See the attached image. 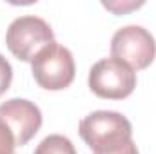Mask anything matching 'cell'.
Here are the masks:
<instances>
[{
    "label": "cell",
    "instance_id": "cell-1",
    "mask_svg": "<svg viewBox=\"0 0 156 154\" xmlns=\"http://www.w3.org/2000/svg\"><path fill=\"white\" fill-rule=\"evenodd\" d=\"M78 132L93 154L115 152L133 142L131 121L116 111H94L87 114L82 118Z\"/></svg>",
    "mask_w": 156,
    "mask_h": 154
},
{
    "label": "cell",
    "instance_id": "cell-2",
    "mask_svg": "<svg viewBox=\"0 0 156 154\" xmlns=\"http://www.w3.org/2000/svg\"><path fill=\"white\" fill-rule=\"evenodd\" d=\"M75 71L73 53L58 42H51L31 62L35 82L47 91H62L69 87L75 80Z\"/></svg>",
    "mask_w": 156,
    "mask_h": 154
},
{
    "label": "cell",
    "instance_id": "cell-3",
    "mask_svg": "<svg viewBox=\"0 0 156 154\" xmlns=\"http://www.w3.org/2000/svg\"><path fill=\"white\" fill-rule=\"evenodd\" d=\"M55 42L51 26L35 15H24L15 18L5 33L7 49L22 62H33L44 47Z\"/></svg>",
    "mask_w": 156,
    "mask_h": 154
},
{
    "label": "cell",
    "instance_id": "cell-4",
    "mask_svg": "<svg viewBox=\"0 0 156 154\" xmlns=\"http://www.w3.org/2000/svg\"><path fill=\"white\" fill-rule=\"evenodd\" d=\"M89 89L105 100H123L136 87V73L118 58H102L89 69Z\"/></svg>",
    "mask_w": 156,
    "mask_h": 154
},
{
    "label": "cell",
    "instance_id": "cell-5",
    "mask_svg": "<svg viewBox=\"0 0 156 154\" xmlns=\"http://www.w3.org/2000/svg\"><path fill=\"white\" fill-rule=\"evenodd\" d=\"M111 54L125 62L133 71H142L153 64L156 56L154 37L142 26L120 27L111 40Z\"/></svg>",
    "mask_w": 156,
    "mask_h": 154
},
{
    "label": "cell",
    "instance_id": "cell-6",
    "mask_svg": "<svg viewBox=\"0 0 156 154\" xmlns=\"http://www.w3.org/2000/svg\"><path fill=\"white\" fill-rule=\"evenodd\" d=\"M0 118L11 129L16 147L26 145L42 127V113L38 105L26 98H11L0 105Z\"/></svg>",
    "mask_w": 156,
    "mask_h": 154
},
{
    "label": "cell",
    "instance_id": "cell-7",
    "mask_svg": "<svg viewBox=\"0 0 156 154\" xmlns=\"http://www.w3.org/2000/svg\"><path fill=\"white\" fill-rule=\"evenodd\" d=\"M35 154H76V149L69 138L62 134H49L37 145Z\"/></svg>",
    "mask_w": 156,
    "mask_h": 154
},
{
    "label": "cell",
    "instance_id": "cell-8",
    "mask_svg": "<svg viewBox=\"0 0 156 154\" xmlns=\"http://www.w3.org/2000/svg\"><path fill=\"white\" fill-rule=\"evenodd\" d=\"M15 147H16V142L11 129L0 118V154H15Z\"/></svg>",
    "mask_w": 156,
    "mask_h": 154
},
{
    "label": "cell",
    "instance_id": "cell-9",
    "mask_svg": "<svg viewBox=\"0 0 156 154\" xmlns=\"http://www.w3.org/2000/svg\"><path fill=\"white\" fill-rule=\"evenodd\" d=\"M11 82H13V67H11V64L0 54V96L9 89V85H11Z\"/></svg>",
    "mask_w": 156,
    "mask_h": 154
},
{
    "label": "cell",
    "instance_id": "cell-10",
    "mask_svg": "<svg viewBox=\"0 0 156 154\" xmlns=\"http://www.w3.org/2000/svg\"><path fill=\"white\" fill-rule=\"evenodd\" d=\"M104 5L107 7V9H111V11H115L116 15L120 13H125V11H129V9H136V7H140V5H144V2H129V4H115V2H104Z\"/></svg>",
    "mask_w": 156,
    "mask_h": 154
},
{
    "label": "cell",
    "instance_id": "cell-11",
    "mask_svg": "<svg viewBox=\"0 0 156 154\" xmlns=\"http://www.w3.org/2000/svg\"><path fill=\"white\" fill-rule=\"evenodd\" d=\"M107 154H140V152H138L136 143H134V142H129L125 147L118 149V151H115V152H107Z\"/></svg>",
    "mask_w": 156,
    "mask_h": 154
}]
</instances>
